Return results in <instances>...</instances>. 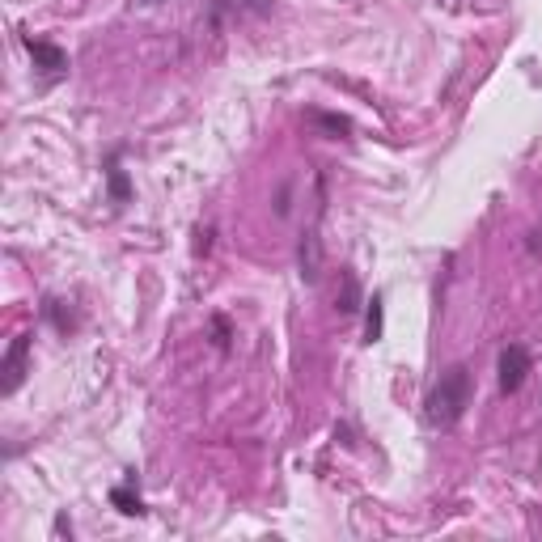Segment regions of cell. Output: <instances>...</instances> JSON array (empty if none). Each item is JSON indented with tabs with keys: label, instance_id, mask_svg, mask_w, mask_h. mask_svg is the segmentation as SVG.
I'll list each match as a JSON object with an SVG mask.
<instances>
[{
	"label": "cell",
	"instance_id": "cell-9",
	"mask_svg": "<svg viewBox=\"0 0 542 542\" xmlns=\"http://www.w3.org/2000/svg\"><path fill=\"white\" fill-rule=\"evenodd\" d=\"M343 288H339V297H335V305H339V314H356L360 305H365V297H360V284H356V276L352 271H343Z\"/></svg>",
	"mask_w": 542,
	"mask_h": 542
},
{
	"label": "cell",
	"instance_id": "cell-8",
	"mask_svg": "<svg viewBox=\"0 0 542 542\" xmlns=\"http://www.w3.org/2000/svg\"><path fill=\"white\" fill-rule=\"evenodd\" d=\"M106 187H111V204L123 208L132 200V183H128V170L119 166V153H111V161H106Z\"/></svg>",
	"mask_w": 542,
	"mask_h": 542
},
{
	"label": "cell",
	"instance_id": "cell-11",
	"mask_svg": "<svg viewBox=\"0 0 542 542\" xmlns=\"http://www.w3.org/2000/svg\"><path fill=\"white\" fill-rule=\"evenodd\" d=\"M310 119L318 123V128H327V132H339V136H348V132H352V123L343 119V115H322V111H314Z\"/></svg>",
	"mask_w": 542,
	"mask_h": 542
},
{
	"label": "cell",
	"instance_id": "cell-5",
	"mask_svg": "<svg viewBox=\"0 0 542 542\" xmlns=\"http://www.w3.org/2000/svg\"><path fill=\"white\" fill-rule=\"evenodd\" d=\"M301 280L305 284H318L322 276V242H318V229H305V238H301Z\"/></svg>",
	"mask_w": 542,
	"mask_h": 542
},
{
	"label": "cell",
	"instance_id": "cell-2",
	"mask_svg": "<svg viewBox=\"0 0 542 542\" xmlns=\"http://www.w3.org/2000/svg\"><path fill=\"white\" fill-rule=\"evenodd\" d=\"M526 373H530V348L526 343H509V348L500 352L496 360V382L504 394H517L521 386H526Z\"/></svg>",
	"mask_w": 542,
	"mask_h": 542
},
{
	"label": "cell",
	"instance_id": "cell-12",
	"mask_svg": "<svg viewBox=\"0 0 542 542\" xmlns=\"http://www.w3.org/2000/svg\"><path fill=\"white\" fill-rule=\"evenodd\" d=\"M212 335H216V348H229V322L225 318H212Z\"/></svg>",
	"mask_w": 542,
	"mask_h": 542
},
{
	"label": "cell",
	"instance_id": "cell-13",
	"mask_svg": "<svg viewBox=\"0 0 542 542\" xmlns=\"http://www.w3.org/2000/svg\"><path fill=\"white\" fill-rule=\"evenodd\" d=\"M136 9H149V5H161V0H132Z\"/></svg>",
	"mask_w": 542,
	"mask_h": 542
},
{
	"label": "cell",
	"instance_id": "cell-3",
	"mask_svg": "<svg viewBox=\"0 0 542 542\" xmlns=\"http://www.w3.org/2000/svg\"><path fill=\"white\" fill-rule=\"evenodd\" d=\"M26 373H30V335H17L5 352V382H0V394H13L26 382Z\"/></svg>",
	"mask_w": 542,
	"mask_h": 542
},
{
	"label": "cell",
	"instance_id": "cell-4",
	"mask_svg": "<svg viewBox=\"0 0 542 542\" xmlns=\"http://www.w3.org/2000/svg\"><path fill=\"white\" fill-rule=\"evenodd\" d=\"M22 43H26V51H30L34 68H43L47 77H64V72H68V51H64V47L47 43V39H34V34H26Z\"/></svg>",
	"mask_w": 542,
	"mask_h": 542
},
{
	"label": "cell",
	"instance_id": "cell-1",
	"mask_svg": "<svg viewBox=\"0 0 542 542\" xmlns=\"http://www.w3.org/2000/svg\"><path fill=\"white\" fill-rule=\"evenodd\" d=\"M475 399V377L466 365H449L441 377H437V386L428 390V399H424V424L428 428H454L466 407H471Z\"/></svg>",
	"mask_w": 542,
	"mask_h": 542
},
{
	"label": "cell",
	"instance_id": "cell-6",
	"mask_svg": "<svg viewBox=\"0 0 542 542\" xmlns=\"http://www.w3.org/2000/svg\"><path fill=\"white\" fill-rule=\"evenodd\" d=\"M382 335H386V297L373 293L365 297V343L373 348V343H382Z\"/></svg>",
	"mask_w": 542,
	"mask_h": 542
},
{
	"label": "cell",
	"instance_id": "cell-7",
	"mask_svg": "<svg viewBox=\"0 0 542 542\" xmlns=\"http://www.w3.org/2000/svg\"><path fill=\"white\" fill-rule=\"evenodd\" d=\"M111 504H115L123 517H144V500L136 492V475H128L119 487H111Z\"/></svg>",
	"mask_w": 542,
	"mask_h": 542
},
{
	"label": "cell",
	"instance_id": "cell-10",
	"mask_svg": "<svg viewBox=\"0 0 542 542\" xmlns=\"http://www.w3.org/2000/svg\"><path fill=\"white\" fill-rule=\"evenodd\" d=\"M43 314H47L51 322H56V331H64V335H68L72 327H77V314L68 310V301H47V305H43Z\"/></svg>",
	"mask_w": 542,
	"mask_h": 542
}]
</instances>
